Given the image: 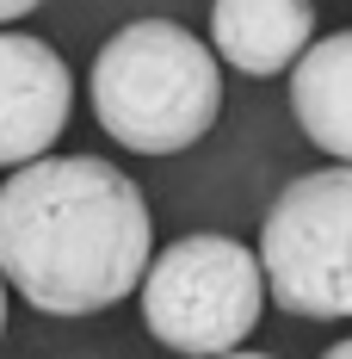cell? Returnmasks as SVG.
Returning <instances> with one entry per match:
<instances>
[{"label": "cell", "instance_id": "5", "mask_svg": "<svg viewBox=\"0 0 352 359\" xmlns=\"http://www.w3.org/2000/svg\"><path fill=\"white\" fill-rule=\"evenodd\" d=\"M74 111L69 62L25 32H0V168H25L62 137Z\"/></svg>", "mask_w": 352, "mask_h": 359}, {"label": "cell", "instance_id": "4", "mask_svg": "<svg viewBox=\"0 0 352 359\" xmlns=\"http://www.w3.org/2000/svg\"><path fill=\"white\" fill-rule=\"evenodd\" d=\"M260 273L290 316H352V168H316L279 192L260 229Z\"/></svg>", "mask_w": 352, "mask_h": 359}, {"label": "cell", "instance_id": "10", "mask_svg": "<svg viewBox=\"0 0 352 359\" xmlns=\"http://www.w3.org/2000/svg\"><path fill=\"white\" fill-rule=\"evenodd\" d=\"M216 359H272V353H235V347H229V353H216Z\"/></svg>", "mask_w": 352, "mask_h": 359}, {"label": "cell", "instance_id": "2", "mask_svg": "<svg viewBox=\"0 0 352 359\" xmlns=\"http://www.w3.org/2000/svg\"><path fill=\"white\" fill-rule=\"evenodd\" d=\"M93 111L136 155L192 149L223 111V69L204 37L174 19H136L93 56Z\"/></svg>", "mask_w": 352, "mask_h": 359}, {"label": "cell", "instance_id": "9", "mask_svg": "<svg viewBox=\"0 0 352 359\" xmlns=\"http://www.w3.org/2000/svg\"><path fill=\"white\" fill-rule=\"evenodd\" d=\"M321 359H352V341H334V347H328Z\"/></svg>", "mask_w": 352, "mask_h": 359}, {"label": "cell", "instance_id": "11", "mask_svg": "<svg viewBox=\"0 0 352 359\" xmlns=\"http://www.w3.org/2000/svg\"><path fill=\"white\" fill-rule=\"evenodd\" d=\"M0 334H6V279H0Z\"/></svg>", "mask_w": 352, "mask_h": 359}, {"label": "cell", "instance_id": "7", "mask_svg": "<svg viewBox=\"0 0 352 359\" xmlns=\"http://www.w3.org/2000/svg\"><path fill=\"white\" fill-rule=\"evenodd\" d=\"M290 111L316 149L352 161V32L321 37L290 62Z\"/></svg>", "mask_w": 352, "mask_h": 359}, {"label": "cell", "instance_id": "8", "mask_svg": "<svg viewBox=\"0 0 352 359\" xmlns=\"http://www.w3.org/2000/svg\"><path fill=\"white\" fill-rule=\"evenodd\" d=\"M43 0H0V19H25V13H37Z\"/></svg>", "mask_w": 352, "mask_h": 359}, {"label": "cell", "instance_id": "6", "mask_svg": "<svg viewBox=\"0 0 352 359\" xmlns=\"http://www.w3.org/2000/svg\"><path fill=\"white\" fill-rule=\"evenodd\" d=\"M211 43L229 69L266 81L316 43V6L309 0H211Z\"/></svg>", "mask_w": 352, "mask_h": 359}, {"label": "cell", "instance_id": "3", "mask_svg": "<svg viewBox=\"0 0 352 359\" xmlns=\"http://www.w3.org/2000/svg\"><path fill=\"white\" fill-rule=\"evenodd\" d=\"M266 310L260 254L235 236H179L142 273V323L161 347L185 359H216L241 347Z\"/></svg>", "mask_w": 352, "mask_h": 359}, {"label": "cell", "instance_id": "1", "mask_svg": "<svg viewBox=\"0 0 352 359\" xmlns=\"http://www.w3.org/2000/svg\"><path fill=\"white\" fill-rule=\"evenodd\" d=\"M148 205L99 155H37L0 186V279L43 316H93L148 273Z\"/></svg>", "mask_w": 352, "mask_h": 359}]
</instances>
